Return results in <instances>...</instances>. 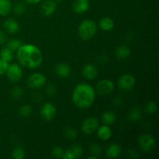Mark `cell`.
I'll use <instances>...</instances> for the list:
<instances>
[{
	"label": "cell",
	"instance_id": "obj_1",
	"mask_svg": "<svg viewBox=\"0 0 159 159\" xmlns=\"http://www.w3.org/2000/svg\"><path fill=\"white\" fill-rule=\"evenodd\" d=\"M17 59L21 66L30 69H34L41 65L43 54L37 46L31 43L22 44L17 50Z\"/></svg>",
	"mask_w": 159,
	"mask_h": 159
},
{
	"label": "cell",
	"instance_id": "obj_2",
	"mask_svg": "<svg viewBox=\"0 0 159 159\" xmlns=\"http://www.w3.org/2000/svg\"><path fill=\"white\" fill-rule=\"evenodd\" d=\"M96 98V91L88 83H79L75 87L71 99L75 105L80 109H87L93 104Z\"/></svg>",
	"mask_w": 159,
	"mask_h": 159
},
{
	"label": "cell",
	"instance_id": "obj_3",
	"mask_svg": "<svg viewBox=\"0 0 159 159\" xmlns=\"http://www.w3.org/2000/svg\"><path fill=\"white\" fill-rule=\"evenodd\" d=\"M97 32V25L92 20H85L79 26V35L82 40H88L93 38Z\"/></svg>",
	"mask_w": 159,
	"mask_h": 159
},
{
	"label": "cell",
	"instance_id": "obj_4",
	"mask_svg": "<svg viewBox=\"0 0 159 159\" xmlns=\"http://www.w3.org/2000/svg\"><path fill=\"white\" fill-rule=\"evenodd\" d=\"M57 110L55 106L51 102H48L43 104L40 110V115L45 121H51L55 117Z\"/></svg>",
	"mask_w": 159,
	"mask_h": 159
},
{
	"label": "cell",
	"instance_id": "obj_5",
	"mask_svg": "<svg viewBox=\"0 0 159 159\" xmlns=\"http://www.w3.org/2000/svg\"><path fill=\"white\" fill-rule=\"evenodd\" d=\"M155 139L150 134H142L138 138V145L144 152H150L155 148Z\"/></svg>",
	"mask_w": 159,
	"mask_h": 159
},
{
	"label": "cell",
	"instance_id": "obj_6",
	"mask_svg": "<svg viewBox=\"0 0 159 159\" xmlns=\"http://www.w3.org/2000/svg\"><path fill=\"white\" fill-rule=\"evenodd\" d=\"M114 83L111 80H110V79H105L98 82L97 85H96V92L100 96H105L111 94L113 92V90H114Z\"/></svg>",
	"mask_w": 159,
	"mask_h": 159
},
{
	"label": "cell",
	"instance_id": "obj_7",
	"mask_svg": "<svg viewBox=\"0 0 159 159\" xmlns=\"http://www.w3.org/2000/svg\"><path fill=\"white\" fill-rule=\"evenodd\" d=\"M136 84L135 77L130 74H124L118 80V86L123 91H129L134 87Z\"/></svg>",
	"mask_w": 159,
	"mask_h": 159
},
{
	"label": "cell",
	"instance_id": "obj_8",
	"mask_svg": "<svg viewBox=\"0 0 159 159\" xmlns=\"http://www.w3.org/2000/svg\"><path fill=\"white\" fill-rule=\"evenodd\" d=\"M6 74L9 80L12 82H16L20 81L23 76V70L17 64H12L9 65Z\"/></svg>",
	"mask_w": 159,
	"mask_h": 159
},
{
	"label": "cell",
	"instance_id": "obj_9",
	"mask_svg": "<svg viewBox=\"0 0 159 159\" xmlns=\"http://www.w3.org/2000/svg\"><path fill=\"white\" fill-rule=\"evenodd\" d=\"M99 127V121L95 117H88L82 124V130L85 134L91 135L97 130Z\"/></svg>",
	"mask_w": 159,
	"mask_h": 159
},
{
	"label": "cell",
	"instance_id": "obj_10",
	"mask_svg": "<svg viewBox=\"0 0 159 159\" xmlns=\"http://www.w3.org/2000/svg\"><path fill=\"white\" fill-rule=\"evenodd\" d=\"M46 77L43 74L34 73L28 78L27 85L31 89H39L43 86L46 83Z\"/></svg>",
	"mask_w": 159,
	"mask_h": 159
},
{
	"label": "cell",
	"instance_id": "obj_11",
	"mask_svg": "<svg viewBox=\"0 0 159 159\" xmlns=\"http://www.w3.org/2000/svg\"><path fill=\"white\" fill-rule=\"evenodd\" d=\"M83 154V148L79 144H75L71 146L69 148L67 149L65 152H64L62 158L63 159H75L79 158L82 157Z\"/></svg>",
	"mask_w": 159,
	"mask_h": 159
},
{
	"label": "cell",
	"instance_id": "obj_12",
	"mask_svg": "<svg viewBox=\"0 0 159 159\" xmlns=\"http://www.w3.org/2000/svg\"><path fill=\"white\" fill-rule=\"evenodd\" d=\"M57 9V5L54 0H45L40 6V12L45 16L53 15Z\"/></svg>",
	"mask_w": 159,
	"mask_h": 159
},
{
	"label": "cell",
	"instance_id": "obj_13",
	"mask_svg": "<svg viewBox=\"0 0 159 159\" xmlns=\"http://www.w3.org/2000/svg\"><path fill=\"white\" fill-rule=\"evenodd\" d=\"M82 75L88 80H93L98 75V68L93 64H87L82 68Z\"/></svg>",
	"mask_w": 159,
	"mask_h": 159
},
{
	"label": "cell",
	"instance_id": "obj_14",
	"mask_svg": "<svg viewBox=\"0 0 159 159\" xmlns=\"http://www.w3.org/2000/svg\"><path fill=\"white\" fill-rule=\"evenodd\" d=\"M89 8V0H75L72 3V9L75 13H85L88 11Z\"/></svg>",
	"mask_w": 159,
	"mask_h": 159
},
{
	"label": "cell",
	"instance_id": "obj_15",
	"mask_svg": "<svg viewBox=\"0 0 159 159\" xmlns=\"http://www.w3.org/2000/svg\"><path fill=\"white\" fill-rule=\"evenodd\" d=\"M121 152H122V149H121L120 145L116 144V143H113L108 146L107 152H106V155L109 158H116L121 155Z\"/></svg>",
	"mask_w": 159,
	"mask_h": 159
},
{
	"label": "cell",
	"instance_id": "obj_16",
	"mask_svg": "<svg viewBox=\"0 0 159 159\" xmlns=\"http://www.w3.org/2000/svg\"><path fill=\"white\" fill-rule=\"evenodd\" d=\"M97 136L102 141H108L112 137V130L108 125H102L97 129Z\"/></svg>",
	"mask_w": 159,
	"mask_h": 159
},
{
	"label": "cell",
	"instance_id": "obj_17",
	"mask_svg": "<svg viewBox=\"0 0 159 159\" xmlns=\"http://www.w3.org/2000/svg\"><path fill=\"white\" fill-rule=\"evenodd\" d=\"M55 73L58 77L66 78L71 74V68L65 63H60L56 65Z\"/></svg>",
	"mask_w": 159,
	"mask_h": 159
},
{
	"label": "cell",
	"instance_id": "obj_18",
	"mask_svg": "<svg viewBox=\"0 0 159 159\" xmlns=\"http://www.w3.org/2000/svg\"><path fill=\"white\" fill-rule=\"evenodd\" d=\"M4 28L9 34H16L20 30V24L13 19H8L5 21Z\"/></svg>",
	"mask_w": 159,
	"mask_h": 159
},
{
	"label": "cell",
	"instance_id": "obj_19",
	"mask_svg": "<svg viewBox=\"0 0 159 159\" xmlns=\"http://www.w3.org/2000/svg\"><path fill=\"white\" fill-rule=\"evenodd\" d=\"M131 51H130V48L125 45H120L118 47L115 51V54H116V57L120 60H124L130 57Z\"/></svg>",
	"mask_w": 159,
	"mask_h": 159
},
{
	"label": "cell",
	"instance_id": "obj_20",
	"mask_svg": "<svg viewBox=\"0 0 159 159\" xmlns=\"http://www.w3.org/2000/svg\"><path fill=\"white\" fill-rule=\"evenodd\" d=\"M99 27L103 31H110L114 27V21L110 17H102L99 20Z\"/></svg>",
	"mask_w": 159,
	"mask_h": 159
},
{
	"label": "cell",
	"instance_id": "obj_21",
	"mask_svg": "<svg viewBox=\"0 0 159 159\" xmlns=\"http://www.w3.org/2000/svg\"><path fill=\"white\" fill-rule=\"evenodd\" d=\"M101 120L106 125H113L116 122V116L113 111L108 110V111H106L102 113V116H101Z\"/></svg>",
	"mask_w": 159,
	"mask_h": 159
},
{
	"label": "cell",
	"instance_id": "obj_22",
	"mask_svg": "<svg viewBox=\"0 0 159 159\" xmlns=\"http://www.w3.org/2000/svg\"><path fill=\"white\" fill-rule=\"evenodd\" d=\"M12 10L10 0H0V16H7Z\"/></svg>",
	"mask_w": 159,
	"mask_h": 159
},
{
	"label": "cell",
	"instance_id": "obj_23",
	"mask_svg": "<svg viewBox=\"0 0 159 159\" xmlns=\"http://www.w3.org/2000/svg\"><path fill=\"white\" fill-rule=\"evenodd\" d=\"M0 58L4 60L5 61L10 62L13 58V51L8 47L3 48L0 51Z\"/></svg>",
	"mask_w": 159,
	"mask_h": 159
},
{
	"label": "cell",
	"instance_id": "obj_24",
	"mask_svg": "<svg viewBox=\"0 0 159 159\" xmlns=\"http://www.w3.org/2000/svg\"><path fill=\"white\" fill-rule=\"evenodd\" d=\"M141 116H142V113L140 110V109L138 107H134V108L131 109L130 111L129 112L128 119L131 122H137L141 119Z\"/></svg>",
	"mask_w": 159,
	"mask_h": 159
},
{
	"label": "cell",
	"instance_id": "obj_25",
	"mask_svg": "<svg viewBox=\"0 0 159 159\" xmlns=\"http://www.w3.org/2000/svg\"><path fill=\"white\" fill-rule=\"evenodd\" d=\"M26 156V152L21 146H17L12 150V157L14 159H23Z\"/></svg>",
	"mask_w": 159,
	"mask_h": 159
},
{
	"label": "cell",
	"instance_id": "obj_26",
	"mask_svg": "<svg viewBox=\"0 0 159 159\" xmlns=\"http://www.w3.org/2000/svg\"><path fill=\"white\" fill-rule=\"evenodd\" d=\"M64 135L69 140H75L78 137V131L73 127H65L64 130Z\"/></svg>",
	"mask_w": 159,
	"mask_h": 159
},
{
	"label": "cell",
	"instance_id": "obj_27",
	"mask_svg": "<svg viewBox=\"0 0 159 159\" xmlns=\"http://www.w3.org/2000/svg\"><path fill=\"white\" fill-rule=\"evenodd\" d=\"M19 113L22 117H29L32 113V107L29 104H24L22 106L19 110Z\"/></svg>",
	"mask_w": 159,
	"mask_h": 159
},
{
	"label": "cell",
	"instance_id": "obj_28",
	"mask_svg": "<svg viewBox=\"0 0 159 159\" xmlns=\"http://www.w3.org/2000/svg\"><path fill=\"white\" fill-rule=\"evenodd\" d=\"M23 43L20 39H12V40H9L7 43V47L10 48L12 51H17L20 47L22 46Z\"/></svg>",
	"mask_w": 159,
	"mask_h": 159
},
{
	"label": "cell",
	"instance_id": "obj_29",
	"mask_svg": "<svg viewBox=\"0 0 159 159\" xmlns=\"http://www.w3.org/2000/svg\"><path fill=\"white\" fill-rule=\"evenodd\" d=\"M23 94V89L20 87H14L10 92V97L12 99H19Z\"/></svg>",
	"mask_w": 159,
	"mask_h": 159
},
{
	"label": "cell",
	"instance_id": "obj_30",
	"mask_svg": "<svg viewBox=\"0 0 159 159\" xmlns=\"http://www.w3.org/2000/svg\"><path fill=\"white\" fill-rule=\"evenodd\" d=\"M89 151H90V154L92 155H94V156L97 157L99 156L102 153V148H100V146L97 144H90L89 146Z\"/></svg>",
	"mask_w": 159,
	"mask_h": 159
},
{
	"label": "cell",
	"instance_id": "obj_31",
	"mask_svg": "<svg viewBox=\"0 0 159 159\" xmlns=\"http://www.w3.org/2000/svg\"><path fill=\"white\" fill-rule=\"evenodd\" d=\"M12 10H13V12L16 15H22V14L24 13L25 11H26V6H25V5L23 4V3L18 2L13 6Z\"/></svg>",
	"mask_w": 159,
	"mask_h": 159
},
{
	"label": "cell",
	"instance_id": "obj_32",
	"mask_svg": "<svg viewBox=\"0 0 159 159\" xmlns=\"http://www.w3.org/2000/svg\"><path fill=\"white\" fill-rule=\"evenodd\" d=\"M146 111L150 114H153L157 111V104L155 101H149L145 107Z\"/></svg>",
	"mask_w": 159,
	"mask_h": 159
},
{
	"label": "cell",
	"instance_id": "obj_33",
	"mask_svg": "<svg viewBox=\"0 0 159 159\" xmlns=\"http://www.w3.org/2000/svg\"><path fill=\"white\" fill-rule=\"evenodd\" d=\"M64 154V150L62 149L61 147L60 146H55L53 148L52 151H51V155L54 157V158H62V155Z\"/></svg>",
	"mask_w": 159,
	"mask_h": 159
},
{
	"label": "cell",
	"instance_id": "obj_34",
	"mask_svg": "<svg viewBox=\"0 0 159 159\" xmlns=\"http://www.w3.org/2000/svg\"><path fill=\"white\" fill-rule=\"evenodd\" d=\"M8 67H9V62L5 61L4 60L0 58V76L6 74Z\"/></svg>",
	"mask_w": 159,
	"mask_h": 159
},
{
	"label": "cell",
	"instance_id": "obj_35",
	"mask_svg": "<svg viewBox=\"0 0 159 159\" xmlns=\"http://www.w3.org/2000/svg\"><path fill=\"white\" fill-rule=\"evenodd\" d=\"M46 93L50 96H53L56 94V88L54 85V84H48L47 85Z\"/></svg>",
	"mask_w": 159,
	"mask_h": 159
},
{
	"label": "cell",
	"instance_id": "obj_36",
	"mask_svg": "<svg viewBox=\"0 0 159 159\" xmlns=\"http://www.w3.org/2000/svg\"><path fill=\"white\" fill-rule=\"evenodd\" d=\"M128 155L129 157L131 158H138V152H137L135 150H134V149H130V150L128 151Z\"/></svg>",
	"mask_w": 159,
	"mask_h": 159
},
{
	"label": "cell",
	"instance_id": "obj_37",
	"mask_svg": "<svg viewBox=\"0 0 159 159\" xmlns=\"http://www.w3.org/2000/svg\"><path fill=\"white\" fill-rule=\"evenodd\" d=\"M6 42V36L2 31L0 30V45H3Z\"/></svg>",
	"mask_w": 159,
	"mask_h": 159
},
{
	"label": "cell",
	"instance_id": "obj_38",
	"mask_svg": "<svg viewBox=\"0 0 159 159\" xmlns=\"http://www.w3.org/2000/svg\"><path fill=\"white\" fill-rule=\"evenodd\" d=\"M107 61H108V57H107V56L106 55V54H102V55L99 56V63L105 64V63H107Z\"/></svg>",
	"mask_w": 159,
	"mask_h": 159
},
{
	"label": "cell",
	"instance_id": "obj_39",
	"mask_svg": "<svg viewBox=\"0 0 159 159\" xmlns=\"http://www.w3.org/2000/svg\"><path fill=\"white\" fill-rule=\"evenodd\" d=\"M113 103H114L115 107H119L123 104V100L120 97H117L114 99V102H113Z\"/></svg>",
	"mask_w": 159,
	"mask_h": 159
},
{
	"label": "cell",
	"instance_id": "obj_40",
	"mask_svg": "<svg viewBox=\"0 0 159 159\" xmlns=\"http://www.w3.org/2000/svg\"><path fill=\"white\" fill-rule=\"evenodd\" d=\"M25 2L28 3V4L30 5H34V4H37V3L40 2L42 0H23Z\"/></svg>",
	"mask_w": 159,
	"mask_h": 159
},
{
	"label": "cell",
	"instance_id": "obj_41",
	"mask_svg": "<svg viewBox=\"0 0 159 159\" xmlns=\"http://www.w3.org/2000/svg\"><path fill=\"white\" fill-rule=\"evenodd\" d=\"M54 1H55V2H62L63 0H54Z\"/></svg>",
	"mask_w": 159,
	"mask_h": 159
}]
</instances>
